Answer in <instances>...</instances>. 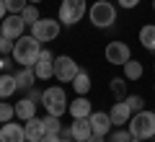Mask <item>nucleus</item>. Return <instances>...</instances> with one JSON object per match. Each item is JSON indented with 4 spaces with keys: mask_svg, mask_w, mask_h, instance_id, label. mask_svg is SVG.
Segmentation results:
<instances>
[{
    "mask_svg": "<svg viewBox=\"0 0 155 142\" xmlns=\"http://www.w3.org/2000/svg\"><path fill=\"white\" fill-rule=\"evenodd\" d=\"M0 142H26V129H23V124L5 121V124L0 127Z\"/></svg>",
    "mask_w": 155,
    "mask_h": 142,
    "instance_id": "obj_11",
    "label": "nucleus"
},
{
    "mask_svg": "<svg viewBox=\"0 0 155 142\" xmlns=\"http://www.w3.org/2000/svg\"><path fill=\"white\" fill-rule=\"evenodd\" d=\"M31 3H41V0H31Z\"/></svg>",
    "mask_w": 155,
    "mask_h": 142,
    "instance_id": "obj_38",
    "label": "nucleus"
},
{
    "mask_svg": "<svg viewBox=\"0 0 155 142\" xmlns=\"http://www.w3.org/2000/svg\"><path fill=\"white\" fill-rule=\"evenodd\" d=\"M80 72V67H78V62L72 60V57H54V78L60 83H72L75 80V75Z\"/></svg>",
    "mask_w": 155,
    "mask_h": 142,
    "instance_id": "obj_7",
    "label": "nucleus"
},
{
    "mask_svg": "<svg viewBox=\"0 0 155 142\" xmlns=\"http://www.w3.org/2000/svg\"><path fill=\"white\" fill-rule=\"evenodd\" d=\"M109 142H134V137H132V132H114V134H111V140Z\"/></svg>",
    "mask_w": 155,
    "mask_h": 142,
    "instance_id": "obj_30",
    "label": "nucleus"
},
{
    "mask_svg": "<svg viewBox=\"0 0 155 142\" xmlns=\"http://www.w3.org/2000/svg\"><path fill=\"white\" fill-rule=\"evenodd\" d=\"M109 116H111V124H116V127H119V124H129V119H132V109H129L127 101H119V104L111 106Z\"/></svg>",
    "mask_w": 155,
    "mask_h": 142,
    "instance_id": "obj_12",
    "label": "nucleus"
},
{
    "mask_svg": "<svg viewBox=\"0 0 155 142\" xmlns=\"http://www.w3.org/2000/svg\"><path fill=\"white\" fill-rule=\"evenodd\" d=\"M111 93H114L116 101L127 98V83H124V78H114V80H111Z\"/></svg>",
    "mask_w": 155,
    "mask_h": 142,
    "instance_id": "obj_23",
    "label": "nucleus"
},
{
    "mask_svg": "<svg viewBox=\"0 0 155 142\" xmlns=\"http://www.w3.org/2000/svg\"><path fill=\"white\" fill-rule=\"evenodd\" d=\"M39 142H60V134H44Z\"/></svg>",
    "mask_w": 155,
    "mask_h": 142,
    "instance_id": "obj_33",
    "label": "nucleus"
},
{
    "mask_svg": "<svg viewBox=\"0 0 155 142\" xmlns=\"http://www.w3.org/2000/svg\"><path fill=\"white\" fill-rule=\"evenodd\" d=\"M41 93H44V91H39V88H28V93H26V98H31L34 104H39V101H41Z\"/></svg>",
    "mask_w": 155,
    "mask_h": 142,
    "instance_id": "obj_31",
    "label": "nucleus"
},
{
    "mask_svg": "<svg viewBox=\"0 0 155 142\" xmlns=\"http://www.w3.org/2000/svg\"><path fill=\"white\" fill-rule=\"evenodd\" d=\"M91 134H93V129H91V121L88 119H75L70 124V137L75 142H88Z\"/></svg>",
    "mask_w": 155,
    "mask_h": 142,
    "instance_id": "obj_13",
    "label": "nucleus"
},
{
    "mask_svg": "<svg viewBox=\"0 0 155 142\" xmlns=\"http://www.w3.org/2000/svg\"><path fill=\"white\" fill-rule=\"evenodd\" d=\"M153 11H155V0H153Z\"/></svg>",
    "mask_w": 155,
    "mask_h": 142,
    "instance_id": "obj_39",
    "label": "nucleus"
},
{
    "mask_svg": "<svg viewBox=\"0 0 155 142\" xmlns=\"http://www.w3.org/2000/svg\"><path fill=\"white\" fill-rule=\"evenodd\" d=\"M41 54V41H39L34 34H23L21 39H16L13 44V62H18L21 67H34Z\"/></svg>",
    "mask_w": 155,
    "mask_h": 142,
    "instance_id": "obj_1",
    "label": "nucleus"
},
{
    "mask_svg": "<svg viewBox=\"0 0 155 142\" xmlns=\"http://www.w3.org/2000/svg\"><path fill=\"white\" fill-rule=\"evenodd\" d=\"M140 41H142L145 49L153 52L155 49V26H142L140 28Z\"/></svg>",
    "mask_w": 155,
    "mask_h": 142,
    "instance_id": "obj_21",
    "label": "nucleus"
},
{
    "mask_svg": "<svg viewBox=\"0 0 155 142\" xmlns=\"http://www.w3.org/2000/svg\"><path fill=\"white\" fill-rule=\"evenodd\" d=\"M44 132H47V134H60V132H62L60 116H52V114H47V116H44Z\"/></svg>",
    "mask_w": 155,
    "mask_h": 142,
    "instance_id": "obj_24",
    "label": "nucleus"
},
{
    "mask_svg": "<svg viewBox=\"0 0 155 142\" xmlns=\"http://www.w3.org/2000/svg\"><path fill=\"white\" fill-rule=\"evenodd\" d=\"M21 16H23V21H26L28 26H34V23H36L39 18H41V16H39V8H36V5H26Z\"/></svg>",
    "mask_w": 155,
    "mask_h": 142,
    "instance_id": "obj_26",
    "label": "nucleus"
},
{
    "mask_svg": "<svg viewBox=\"0 0 155 142\" xmlns=\"http://www.w3.org/2000/svg\"><path fill=\"white\" fill-rule=\"evenodd\" d=\"M31 34L39 41H52L60 36V18H39L31 26Z\"/></svg>",
    "mask_w": 155,
    "mask_h": 142,
    "instance_id": "obj_6",
    "label": "nucleus"
},
{
    "mask_svg": "<svg viewBox=\"0 0 155 142\" xmlns=\"http://www.w3.org/2000/svg\"><path fill=\"white\" fill-rule=\"evenodd\" d=\"M72 88H75V93H78V96H85V93L91 91V75L80 70V72L75 75V80H72Z\"/></svg>",
    "mask_w": 155,
    "mask_h": 142,
    "instance_id": "obj_20",
    "label": "nucleus"
},
{
    "mask_svg": "<svg viewBox=\"0 0 155 142\" xmlns=\"http://www.w3.org/2000/svg\"><path fill=\"white\" fill-rule=\"evenodd\" d=\"M85 8H88L85 0H62L60 16L57 18H60V23H65V26H72V23H78L85 16Z\"/></svg>",
    "mask_w": 155,
    "mask_h": 142,
    "instance_id": "obj_5",
    "label": "nucleus"
},
{
    "mask_svg": "<svg viewBox=\"0 0 155 142\" xmlns=\"http://www.w3.org/2000/svg\"><path fill=\"white\" fill-rule=\"evenodd\" d=\"M16 116L23 119V121H28L31 116H36V104H34L31 98H21L16 104Z\"/></svg>",
    "mask_w": 155,
    "mask_h": 142,
    "instance_id": "obj_19",
    "label": "nucleus"
},
{
    "mask_svg": "<svg viewBox=\"0 0 155 142\" xmlns=\"http://www.w3.org/2000/svg\"><path fill=\"white\" fill-rule=\"evenodd\" d=\"M8 67H11V60L8 57H0V72H5Z\"/></svg>",
    "mask_w": 155,
    "mask_h": 142,
    "instance_id": "obj_34",
    "label": "nucleus"
},
{
    "mask_svg": "<svg viewBox=\"0 0 155 142\" xmlns=\"http://www.w3.org/2000/svg\"><path fill=\"white\" fill-rule=\"evenodd\" d=\"M124 78H127V80H140V78H142V65H140L137 60H129L127 65H124Z\"/></svg>",
    "mask_w": 155,
    "mask_h": 142,
    "instance_id": "obj_22",
    "label": "nucleus"
},
{
    "mask_svg": "<svg viewBox=\"0 0 155 142\" xmlns=\"http://www.w3.org/2000/svg\"><path fill=\"white\" fill-rule=\"evenodd\" d=\"M41 106L47 109V114L52 116H62L67 111V98H65V91L60 85H52L41 93Z\"/></svg>",
    "mask_w": 155,
    "mask_h": 142,
    "instance_id": "obj_3",
    "label": "nucleus"
},
{
    "mask_svg": "<svg viewBox=\"0 0 155 142\" xmlns=\"http://www.w3.org/2000/svg\"><path fill=\"white\" fill-rule=\"evenodd\" d=\"M88 142H104V134H91Z\"/></svg>",
    "mask_w": 155,
    "mask_h": 142,
    "instance_id": "obj_35",
    "label": "nucleus"
},
{
    "mask_svg": "<svg viewBox=\"0 0 155 142\" xmlns=\"http://www.w3.org/2000/svg\"><path fill=\"white\" fill-rule=\"evenodd\" d=\"M13 44H16V41H13V39H5V36H3V34H0V54H13Z\"/></svg>",
    "mask_w": 155,
    "mask_h": 142,
    "instance_id": "obj_29",
    "label": "nucleus"
},
{
    "mask_svg": "<svg viewBox=\"0 0 155 142\" xmlns=\"http://www.w3.org/2000/svg\"><path fill=\"white\" fill-rule=\"evenodd\" d=\"M26 142H28V140H26Z\"/></svg>",
    "mask_w": 155,
    "mask_h": 142,
    "instance_id": "obj_40",
    "label": "nucleus"
},
{
    "mask_svg": "<svg viewBox=\"0 0 155 142\" xmlns=\"http://www.w3.org/2000/svg\"><path fill=\"white\" fill-rule=\"evenodd\" d=\"M60 142H75L72 137H60Z\"/></svg>",
    "mask_w": 155,
    "mask_h": 142,
    "instance_id": "obj_37",
    "label": "nucleus"
},
{
    "mask_svg": "<svg viewBox=\"0 0 155 142\" xmlns=\"http://www.w3.org/2000/svg\"><path fill=\"white\" fill-rule=\"evenodd\" d=\"M129 104V109H132V114H137V111H142V106H145V101H142V96H127L124 98Z\"/></svg>",
    "mask_w": 155,
    "mask_h": 142,
    "instance_id": "obj_27",
    "label": "nucleus"
},
{
    "mask_svg": "<svg viewBox=\"0 0 155 142\" xmlns=\"http://www.w3.org/2000/svg\"><path fill=\"white\" fill-rule=\"evenodd\" d=\"M114 21H116V8L111 5L109 0H98V3L91 5V23L96 28H106Z\"/></svg>",
    "mask_w": 155,
    "mask_h": 142,
    "instance_id": "obj_4",
    "label": "nucleus"
},
{
    "mask_svg": "<svg viewBox=\"0 0 155 142\" xmlns=\"http://www.w3.org/2000/svg\"><path fill=\"white\" fill-rule=\"evenodd\" d=\"M23 31H26V21H23L21 13H11V16H5V21L0 23V34L5 39H21Z\"/></svg>",
    "mask_w": 155,
    "mask_h": 142,
    "instance_id": "obj_8",
    "label": "nucleus"
},
{
    "mask_svg": "<svg viewBox=\"0 0 155 142\" xmlns=\"http://www.w3.org/2000/svg\"><path fill=\"white\" fill-rule=\"evenodd\" d=\"M16 91H18V80H16V75H8V72H3V75H0V101H5L8 96H13Z\"/></svg>",
    "mask_w": 155,
    "mask_h": 142,
    "instance_id": "obj_17",
    "label": "nucleus"
},
{
    "mask_svg": "<svg viewBox=\"0 0 155 142\" xmlns=\"http://www.w3.org/2000/svg\"><path fill=\"white\" fill-rule=\"evenodd\" d=\"M5 8H8V13H23L26 0H5Z\"/></svg>",
    "mask_w": 155,
    "mask_h": 142,
    "instance_id": "obj_28",
    "label": "nucleus"
},
{
    "mask_svg": "<svg viewBox=\"0 0 155 142\" xmlns=\"http://www.w3.org/2000/svg\"><path fill=\"white\" fill-rule=\"evenodd\" d=\"M5 11H8V8H5V0H0V18H5Z\"/></svg>",
    "mask_w": 155,
    "mask_h": 142,
    "instance_id": "obj_36",
    "label": "nucleus"
},
{
    "mask_svg": "<svg viewBox=\"0 0 155 142\" xmlns=\"http://www.w3.org/2000/svg\"><path fill=\"white\" fill-rule=\"evenodd\" d=\"M119 5H122V8H137L140 0H119Z\"/></svg>",
    "mask_w": 155,
    "mask_h": 142,
    "instance_id": "obj_32",
    "label": "nucleus"
},
{
    "mask_svg": "<svg viewBox=\"0 0 155 142\" xmlns=\"http://www.w3.org/2000/svg\"><path fill=\"white\" fill-rule=\"evenodd\" d=\"M91 114H93V111H91V101L83 98V96L75 98V101L70 104V116H72V119H88Z\"/></svg>",
    "mask_w": 155,
    "mask_h": 142,
    "instance_id": "obj_16",
    "label": "nucleus"
},
{
    "mask_svg": "<svg viewBox=\"0 0 155 142\" xmlns=\"http://www.w3.org/2000/svg\"><path fill=\"white\" fill-rule=\"evenodd\" d=\"M129 132H132V137H137V140H150V137H155V111H137V114H132V119H129Z\"/></svg>",
    "mask_w": 155,
    "mask_h": 142,
    "instance_id": "obj_2",
    "label": "nucleus"
},
{
    "mask_svg": "<svg viewBox=\"0 0 155 142\" xmlns=\"http://www.w3.org/2000/svg\"><path fill=\"white\" fill-rule=\"evenodd\" d=\"M91 121V129H93V134H109V127H111V116L104 114V111H93V114L88 116Z\"/></svg>",
    "mask_w": 155,
    "mask_h": 142,
    "instance_id": "obj_14",
    "label": "nucleus"
},
{
    "mask_svg": "<svg viewBox=\"0 0 155 142\" xmlns=\"http://www.w3.org/2000/svg\"><path fill=\"white\" fill-rule=\"evenodd\" d=\"M23 129H26V140L28 142H39L41 137L47 134V132H44V119H39V116H31Z\"/></svg>",
    "mask_w": 155,
    "mask_h": 142,
    "instance_id": "obj_15",
    "label": "nucleus"
},
{
    "mask_svg": "<svg viewBox=\"0 0 155 142\" xmlns=\"http://www.w3.org/2000/svg\"><path fill=\"white\" fill-rule=\"evenodd\" d=\"M16 80H18V91H28L36 83V70L34 67H23L21 72H16Z\"/></svg>",
    "mask_w": 155,
    "mask_h": 142,
    "instance_id": "obj_18",
    "label": "nucleus"
},
{
    "mask_svg": "<svg viewBox=\"0 0 155 142\" xmlns=\"http://www.w3.org/2000/svg\"><path fill=\"white\" fill-rule=\"evenodd\" d=\"M34 70H36V78H39V80H49V78L54 75V54H52L49 49H41V54H39Z\"/></svg>",
    "mask_w": 155,
    "mask_h": 142,
    "instance_id": "obj_10",
    "label": "nucleus"
},
{
    "mask_svg": "<svg viewBox=\"0 0 155 142\" xmlns=\"http://www.w3.org/2000/svg\"><path fill=\"white\" fill-rule=\"evenodd\" d=\"M13 116H16V106L5 104V101H0V124H5V121H11Z\"/></svg>",
    "mask_w": 155,
    "mask_h": 142,
    "instance_id": "obj_25",
    "label": "nucleus"
},
{
    "mask_svg": "<svg viewBox=\"0 0 155 142\" xmlns=\"http://www.w3.org/2000/svg\"><path fill=\"white\" fill-rule=\"evenodd\" d=\"M129 60H132V52L124 41H109V47H106V62L109 65H127Z\"/></svg>",
    "mask_w": 155,
    "mask_h": 142,
    "instance_id": "obj_9",
    "label": "nucleus"
}]
</instances>
